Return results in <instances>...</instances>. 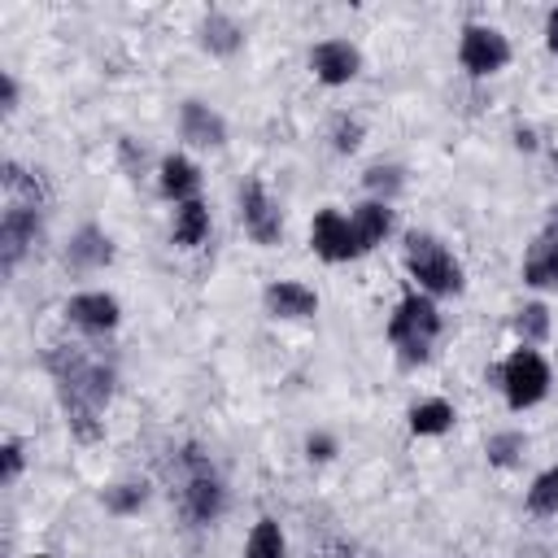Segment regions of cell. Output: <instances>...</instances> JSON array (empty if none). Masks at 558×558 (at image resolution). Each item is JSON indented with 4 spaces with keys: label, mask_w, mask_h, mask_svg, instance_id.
<instances>
[{
    "label": "cell",
    "mask_w": 558,
    "mask_h": 558,
    "mask_svg": "<svg viewBox=\"0 0 558 558\" xmlns=\"http://www.w3.org/2000/svg\"><path fill=\"white\" fill-rule=\"evenodd\" d=\"M48 366H52V375H57L61 405H65V414H70L74 436H78V440H96V436H100L96 414L105 410V401H109V392H113V371L100 366V362H87L83 353L65 349V344H57V349L48 353Z\"/></svg>",
    "instance_id": "obj_1"
},
{
    "label": "cell",
    "mask_w": 558,
    "mask_h": 558,
    "mask_svg": "<svg viewBox=\"0 0 558 558\" xmlns=\"http://www.w3.org/2000/svg\"><path fill=\"white\" fill-rule=\"evenodd\" d=\"M440 336V310L427 292H405L388 318V340L401 349L405 362H423Z\"/></svg>",
    "instance_id": "obj_2"
},
{
    "label": "cell",
    "mask_w": 558,
    "mask_h": 558,
    "mask_svg": "<svg viewBox=\"0 0 558 558\" xmlns=\"http://www.w3.org/2000/svg\"><path fill=\"white\" fill-rule=\"evenodd\" d=\"M405 270L418 279V292H427V296H445V292L462 288V266L427 231H410L405 235Z\"/></svg>",
    "instance_id": "obj_3"
},
{
    "label": "cell",
    "mask_w": 558,
    "mask_h": 558,
    "mask_svg": "<svg viewBox=\"0 0 558 558\" xmlns=\"http://www.w3.org/2000/svg\"><path fill=\"white\" fill-rule=\"evenodd\" d=\"M501 392L510 401V410H527L549 392V362L536 349H514L501 362Z\"/></svg>",
    "instance_id": "obj_4"
},
{
    "label": "cell",
    "mask_w": 558,
    "mask_h": 558,
    "mask_svg": "<svg viewBox=\"0 0 558 558\" xmlns=\"http://www.w3.org/2000/svg\"><path fill=\"white\" fill-rule=\"evenodd\" d=\"M458 61H462L466 74L484 78V74H497L510 61V44L497 26H466L462 44H458Z\"/></svg>",
    "instance_id": "obj_5"
},
{
    "label": "cell",
    "mask_w": 558,
    "mask_h": 558,
    "mask_svg": "<svg viewBox=\"0 0 558 558\" xmlns=\"http://www.w3.org/2000/svg\"><path fill=\"white\" fill-rule=\"evenodd\" d=\"M240 222H244V231L257 240V244H279V235H283V214H279V205L266 196V187L257 183V179H244L240 183Z\"/></svg>",
    "instance_id": "obj_6"
},
{
    "label": "cell",
    "mask_w": 558,
    "mask_h": 558,
    "mask_svg": "<svg viewBox=\"0 0 558 558\" xmlns=\"http://www.w3.org/2000/svg\"><path fill=\"white\" fill-rule=\"evenodd\" d=\"M310 244L323 262H349V257L362 253V244L353 235V222L340 209H318V218L310 227Z\"/></svg>",
    "instance_id": "obj_7"
},
{
    "label": "cell",
    "mask_w": 558,
    "mask_h": 558,
    "mask_svg": "<svg viewBox=\"0 0 558 558\" xmlns=\"http://www.w3.org/2000/svg\"><path fill=\"white\" fill-rule=\"evenodd\" d=\"M187 462H192V475H187V488H183V510H187L192 523H214L222 514V506H227V493H222L218 475L196 453Z\"/></svg>",
    "instance_id": "obj_8"
},
{
    "label": "cell",
    "mask_w": 558,
    "mask_h": 558,
    "mask_svg": "<svg viewBox=\"0 0 558 558\" xmlns=\"http://www.w3.org/2000/svg\"><path fill=\"white\" fill-rule=\"evenodd\" d=\"M310 70H314L318 83H327V87H344L349 78H357V70H362V52H357L349 39H323V44L310 48Z\"/></svg>",
    "instance_id": "obj_9"
},
{
    "label": "cell",
    "mask_w": 558,
    "mask_h": 558,
    "mask_svg": "<svg viewBox=\"0 0 558 558\" xmlns=\"http://www.w3.org/2000/svg\"><path fill=\"white\" fill-rule=\"evenodd\" d=\"M179 135L192 148H222L227 144V122L205 100H183V109H179Z\"/></svg>",
    "instance_id": "obj_10"
},
{
    "label": "cell",
    "mask_w": 558,
    "mask_h": 558,
    "mask_svg": "<svg viewBox=\"0 0 558 558\" xmlns=\"http://www.w3.org/2000/svg\"><path fill=\"white\" fill-rule=\"evenodd\" d=\"M65 318L74 327L100 336V331H113L118 327V301L109 292H78V296L65 301Z\"/></svg>",
    "instance_id": "obj_11"
},
{
    "label": "cell",
    "mask_w": 558,
    "mask_h": 558,
    "mask_svg": "<svg viewBox=\"0 0 558 558\" xmlns=\"http://www.w3.org/2000/svg\"><path fill=\"white\" fill-rule=\"evenodd\" d=\"M262 305H266L270 318H310V314H318L314 288H305V283H296V279L270 283V288L262 292Z\"/></svg>",
    "instance_id": "obj_12"
},
{
    "label": "cell",
    "mask_w": 558,
    "mask_h": 558,
    "mask_svg": "<svg viewBox=\"0 0 558 558\" xmlns=\"http://www.w3.org/2000/svg\"><path fill=\"white\" fill-rule=\"evenodd\" d=\"M109 257H113V244H109V235H105L96 222H87V227H78V231L70 235L65 262H70L74 270H96V266H105Z\"/></svg>",
    "instance_id": "obj_13"
},
{
    "label": "cell",
    "mask_w": 558,
    "mask_h": 558,
    "mask_svg": "<svg viewBox=\"0 0 558 558\" xmlns=\"http://www.w3.org/2000/svg\"><path fill=\"white\" fill-rule=\"evenodd\" d=\"M157 183H161V196H170L174 205H183V201H196V192H201V170H196L187 157H166V161L157 166Z\"/></svg>",
    "instance_id": "obj_14"
},
{
    "label": "cell",
    "mask_w": 558,
    "mask_h": 558,
    "mask_svg": "<svg viewBox=\"0 0 558 558\" xmlns=\"http://www.w3.org/2000/svg\"><path fill=\"white\" fill-rule=\"evenodd\" d=\"M349 222H353V235H357V244H362V253H366V248H375V244L392 231V209H388V201H362V205L349 214Z\"/></svg>",
    "instance_id": "obj_15"
},
{
    "label": "cell",
    "mask_w": 558,
    "mask_h": 558,
    "mask_svg": "<svg viewBox=\"0 0 558 558\" xmlns=\"http://www.w3.org/2000/svg\"><path fill=\"white\" fill-rule=\"evenodd\" d=\"M201 44H205L214 57H231V52L244 44V31H240L235 17H227V13H209V17L201 22Z\"/></svg>",
    "instance_id": "obj_16"
},
{
    "label": "cell",
    "mask_w": 558,
    "mask_h": 558,
    "mask_svg": "<svg viewBox=\"0 0 558 558\" xmlns=\"http://www.w3.org/2000/svg\"><path fill=\"white\" fill-rule=\"evenodd\" d=\"M523 279H527L532 288H549V292H558V244H549V240H536V244L527 248V262H523Z\"/></svg>",
    "instance_id": "obj_17"
},
{
    "label": "cell",
    "mask_w": 558,
    "mask_h": 558,
    "mask_svg": "<svg viewBox=\"0 0 558 558\" xmlns=\"http://www.w3.org/2000/svg\"><path fill=\"white\" fill-rule=\"evenodd\" d=\"M205 235H209V209L201 205V196H196V201L174 205V244L196 248Z\"/></svg>",
    "instance_id": "obj_18"
},
{
    "label": "cell",
    "mask_w": 558,
    "mask_h": 558,
    "mask_svg": "<svg viewBox=\"0 0 558 558\" xmlns=\"http://www.w3.org/2000/svg\"><path fill=\"white\" fill-rule=\"evenodd\" d=\"M449 427H453V405L440 401V397L418 401V405L410 410V432H414V436H440V432H449Z\"/></svg>",
    "instance_id": "obj_19"
},
{
    "label": "cell",
    "mask_w": 558,
    "mask_h": 558,
    "mask_svg": "<svg viewBox=\"0 0 558 558\" xmlns=\"http://www.w3.org/2000/svg\"><path fill=\"white\" fill-rule=\"evenodd\" d=\"M288 545H283V532L275 519H257L248 541H244V558H283Z\"/></svg>",
    "instance_id": "obj_20"
},
{
    "label": "cell",
    "mask_w": 558,
    "mask_h": 558,
    "mask_svg": "<svg viewBox=\"0 0 558 558\" xmlns=\"http://www.w3.org/2000/svg\"><path fill=\"white\" fill-rule=\"evenodd\" d=\"M514 331H519V340H523V344H541V340L549 336V310H545L541 301L523 305V310L514 314Z\"/></svg>",
    "instance_id": "obj_21"
},
{
    "label": "cell",
    "mask_w": 558,
    "mask_h": 558,
    "mask_svg": "<svg viewBox=\"0 0 558 558\" xmlns=\"http://www.w3.org/2000/svg\"><path fill=\"white\" fill-rule=\"evenodd\" d=\"M523 449H527V436L523 432H493L488 445H484V453H488L493 466H514Z\"/></svg>",
    "instance_id": "obj_22"
},
{
    "label": "cell",
    "mask_w": 558,
    "mask_h": 558,
    "mask_svg": "<svg viewBox=\"0 0 558 558\" xmlns=\"http://www.w3.org/2000/svg\"><path fill=\"white\" fill-rule=\"evenodd\" d=\"M527 510L532 514H558V466L554 471H541L527 488Z\"/></svg>",
    "instance_id": "obj_23"
},
{
    "label": "cell",
    "mask_w": 558,
    "mask_h": 558,
    "mask_svg": "<svg viewBox=\"0 0 558 558\" xmlns=\"http://www.w3.org/2000/svg\"><path fill=\"white\" fill-rule=\"evenodd\" d=\"M144 497H148L144 484H113V488H105V510H113V514H131V510L144 506Z\"/></svg>",
    "instance_id": "obj_24"
},
{
    "label": "cell",
    "mask_w": 558,
    "mask_h": 558,
    "mask_svg": "<svg viewBox=\"0 0 558 558\" xmlns=\"http://www.w3.org/2000/svg\"><path fill=\"white\" fill-rule=\"evenodd\" d=\"M366 187H371L375 196L384 192V201H388V196L401 187V170H397V166H371V170H366Z\"/></svg>",
    "instance_id": "obj_25"
},
{
    "label": "cell",
    "mask_w": 558,
    "mask_h": 558,
    "mask_svg": "<svg viewBox=\"0 0 558 558\" xmlns=\"http://www.w3.org/2000/svg\"><path fill=\"white\" fill-rule=\"evenodd\" d=\"M331 135H336V148H340V153H353L357 140H362V122H357V118H336V131H331Z\"/></svg>",
    "instance_id": "obj_26"
},
{
    "label": "cell",
    "mask_w": 558,
    "mask_h": 558,
    "mask_svg": "<svg viewBox=\"0 0 558 558\" xmlns=\"http://www.w3.org/2000/svg\"><path fill=\"white\" fill-rule=\"evenodd\" d=\"M0 458H4V471H0V480H4V484H13V480H17V471H22V445H17V440H4Z\"/></svg>",
    "instance_id": "obj_27"
},
{
    "label": "cell",
    "mask_w": 558,
    "mask_h": 558,
    "mask_svg": "<svg viewBox=\"0 0 558 558\" xmlns=\"http://www.w3.org/2000/svg\"><path fill=\"white\" fill-rule=\"evenodd\" d=\"M305 449H310V458H314V462H327V458L336 453V440L318 432V436H310V440H305Z\"/></svg>",
    "instance_id": "obj_28"
},
{
    "label": "cell",
    "mask_w": 558,
    "mask_h": 558,
    "mask_svg": "<svg viewBox=\"0 0 558 558\" xmlns=\"http://www.w3.org/2000/svg\"><path fill=\"white\" fill-rule=\"evenodd\" d=\"M545 44H549V52H558V9H549V17H545Z\"/></svg>",
    "instance_id": "obj_29"
},
{
    "label": "cell",
    "mask_w": 558,
    "mask_h": 558,
    "mask_svg": "<svg viewBox=\"0 0 558 558\" xmlns=\"http://www.w3.org/2000/svg\"><path fill=\"white\" fill-rule=\"evenodd\" d=\"M541 240L558 244V205H549V218H545V235H541Z\"/></svg>",
    "instance_id": "obj_30"
},
{
    "label": "cell",
    "mask_w": 558,
    "mask_h": 558,
    "mask_svg": "<svg viewBox=\"0 0 558 558\" xmlns=\"http://www.w3.org/2000/svg\"><path fill=\"white\" fill-rule=\"evenodd\" d=\"M4 109H9V113L17 109V83H13L9 74H4Z\"/></svg>",
    "instance_id": "obj_31"
},
{
    "label": "cell",
    "mask_w": 558,
    "mask_h": 558,
    "mask_svg": "<svg viewBox=\"0 0 558 558\" xmlns=\"http://www.w3.org/2000/svg\"><path fill=\"white\" fill-rule=\"evenodd\" d=\"M31 558H48V554H31Z\"/></svg>",
    "instance_id": "obj_32"
}]
</instances>
